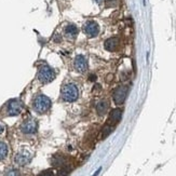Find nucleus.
I'll return each mask as SVG.
<instances>
[{
	"mask_svg": "<svg viewBox=\"0 0 176 176\" xmlns=\"http://www.w3.org/2000/svg\"><path fill=\"white\" fill-rule=\"evenodd\" d=\"M105 49L108 50V51H116L117 48H118L119 45V40L118 38H109V39H107L105 41Z\"/></svg>",
	"mask_w": 176,
	"mask_h": 176,
	"instance_id": "11",
	"label": "nucleus"
},
{
	"mask_svg": "<svg viewBox=\"0 0 176 176\" xmlns=\"http://www.w3.org/2000/svg\"><path fill=\"white\" fill-rule=\"evenodd\" d=\"M95 79H96V77H95V76H91V77H90V80H93V81H94Z\"/></svg>",
	"mask_w": 176,
	"mask_h": 176,
	"instance_id": "22",
	"label": "nucleus"
},
{
	"mask_svg": "<svg viewBox=\"0 0 176 176\" xmlns=\"http://www.w3.org/2000/svg\"><path fill=\"white\" fill-rule=\"evenodd\" d=\"M52 163H53V165L60 166V165H62V164L64 163V159H63V158H60V157H55L53 159V161H52Z\"/></svg>",
	"mask_w": 176,
	"mask_h": 176,
	"instance_id": "16",
	"label": "nucleus"
},
{
	"mask_svg": "<svg viewBox=\"0 0 176 176\" xmlns=\"http://www.w3.org/2000/svg\"><path fill=\"white\" fill-rule=\"evenodd\" d=\"M22 108H23V105L20 101L17 99H12L10 101L8 104V107H7V111H8L9 116H17L21 114L22 111Z\"/></svg>",
	"mask_w": 176,
	"mask_h": 176,
	"instance_id": "5",
	"label": "nucleus"
},
{
	"mask_svg": "<svg viewBox=\"0 0 176 176\" xmlns=\"http://www.w3.org/2000/svg\"><path fill=\"white\" fill-rule=\"evenodd\" d=\"M8 146L7 144L3 143V142H0V160H3L5 157L8 156Z\"/></svg>",
	"mask_w": 176,
	"mask_h": 176,
	"instance_id": "14",
	"label": "nucleus"
},
{
	"mask_svg": "<svg viewBox=\"0 0 176 176\" xmlns=\"http://www.w3.org/2000/svg\"><path fill=\"white\" fill-rule=\"evenodd\" d=\"M5 176H20V173H18V171L12 168V170H9L7 174H5Z\"/></svg>",
	"mask_w": 176,
	"mask_h": 176,
	"instance_id": "17",
	"label": "nucleus"
},
{
	"mask_svg": "<svg viewBox=\"0 0 176 176\" xmlns=\"http://www.w3.org/2000/svg\"><path fill=\"white\" fill-rule=\"evenodd\" d=\"M65 34L67 37L75 38L77 36V34H78V28L74 24H68L65 27Z\"/></svg>",
	"mask_w": 176,
	"mask_h": 176,
	"instance_id": "13",
	"label": "nucleus"
},
{
	"mask_svg": "<svg viewBox=\"0 0 176 176\" xmlns=\"http://www.w3.org/2000/svg\"><path fill=\"white\" fill-rule=\"evenodd\" d=\"M15 162H16L18 165H26L30 162L32 160V155L28 150H21L16 153L15 156Z\"/></svg>",
	"mask_w": 176,
	"mask_h": 176,
	"instance_id": "8",
	"label": "nucleus"
},
{
	"mask_svg": "<svg viewBox=\"0 0 176 176\" xmlns=\"http://www.w3.org/2000/svg\"><path fill=\"white\" fill-rule=\"evenodd\" d=\"M108 107H109V104L107 101H101L96 105V111L99 116H104L108 110Z\"/></svg>",
	"mask_w": 176,
	"mask_h": 176,
	"instance_id": "12",
	"label": "nucleus"
},
{
	"mask_svg": "<svg viewBox=\"0 0 176 176\" xmlns=\"http://www.w3.org/2000/svg\"><path fill=\"white\" fill-rule=\"evenodd\" d=\"M54 78H55V73H54V70L50 66L45 65L39 69L38 79H39L40 82H42V83H49Z\"/></svg>",
	"mask_w": 176,
	"mask_h": 176,
	"instance_id": "3",
	"label": "nucleus"
},
{
	"mask_svg": "<svg viewBox=\"0 0 176 176\" xmlns=\"http://www.w3.org/2000/svg\"><path fill=\"white\" fill-rule=\"evenodd\" d=\"M95 2H96V3H98V4H101L103 2V0H94Z\"/></svg>",
	"mask_w": 176,
	"mask_h": 176,
	"instance_id": "21",
	"label": "nucleus"
},
{
	"mask_svg": "<svg viewBox=\"0 0 176 176\" xmlns=\"http://www.w3.org/2000/svg\"><path fill=\"white\" fill-rule=\"evenodd\" d=\"M79 96V90L74 83H67L62 88V97L66 102H75Z\"/></svg>",
	"mask_w": 176,
	"mask_h": 176,
	"instance_id": "1",
	"label": "nucleus"
},
{
	"mask_svg": "<svg viewBox=\"0 0 176 176\" xmlns=\"http://www.w3.org/2000/svg\"><path fill=\"white\" fill-rule=\"evenodd\" d=\"M83 30L89 37H96L99 33V27L94 21H89L83 26Z\"/></svg>",
	"mask_w": 176,
	"mask_h": 176,
	"instance_id": "6",
	"label": "nucleus"
},
{
	"mask_svg": "<svg viewBox=\"0 0 176 176\" xmlns=\"http://www.w3.org/2000/svg\"><path fill=\"white\" fill-rule=\"evenodd\" d=\"M37 122L34 119H28L22 124L21 131L23 132L24 134H34L35 132L37 131Z\"/></svg>",
	"mask_w": 176,
	"mask_h": 176,
	"instance_id": "7",
	"label": "nucleus"
},
{
	"mask_svg": "<svg viewBox=\"0 0 176 176\" xmlns=\"http://www.w3.org/2000/svg\"><path fill=\"white\" fill-rule=\"evenodd\" d=\"M50 107H51V101L45 95H38L34 101V109L39 114H45V111L49 110Z\"/></svg>",
	"mask_w": 176,
	"mask_h": 176,
	"instance_id": "2",
	"label": "nucleus"
},
{
	"mask_svg": "<svg viewBox=\"0 0 176 176\" xmlns=\"http://www.w3.org/2000/svg\"><path fill=\"white\" fill-rule=\"evenodd\" d=\"M127 88L124 86H121L117 88L114 92V101H115L116 104H123L125 98H127Z\"/></svg>",
	"mask_w": 176,
	"mask_h": 176,
	"instance_id": "4",
	"label": "nucleus"
},
{
	"mask_svg": "<svg viewBox=\"0 0 176 176\" xmlns=\"http://www.w3.org/2000/svg\"><path fill=\"white\" fill-rule=\"evenodd\" d=\"M106 4L108 7H115L118 4V0H106Z\"/></svg>",
	"mask_w": 176,
	"mask_h": 176,
	"instance_id": "19",
	"label": "nucleus"
},
{
	"mask_svg": "<svg viewBox=\"0 0 176 176\" xmlns=\"http://www.w3.org/2000/svg\"><path fill=\"white\" fill-rule=\"evenodd\" d=\"M121 116H122V111L121 109H114V110L110 112V115H109V119H108V121H107V124H109L111 127H115L116 124L120 121V119H121Z\"/></svg>",
	"mask_w": 176,
	"mask_h": 176,
	"instance_id": "10",
	"label": "nucleus"
},
{
	"mask_svg": "<svg viewBox=\"0 0 176 176\" xmlns=\"http://www.w3.org/2000/svg\"><path fill=\"white\" fill-rule=\"evenodd\" d=\"M3 130H4L3 125H2V124H1V123H0V134H1V133H2V132H3Z\"/></svg>",
	"mask_w": 176,
	"mask_h": 176,
	"instance_id": "20",
	"label": "nucleus"
},
{
	"mask_svg": "<svg viewBox=\"0 0 176 176\" xmlns=\"http://www.w3.org/2000/svg\"><path fill=\"white\" fill-rule=\"evenodd\" d=\"M38 176H54V174H53V172H52L51 170H47V171L41 172Z\"/></svg>",
	"mask_w": 176,
	"mask_h": 176,
	"instance_id": "18",
	"label": "nucleus"
},
{
	"mask_svg": "<svg viewBox=\"0 0 176 176\" xmlns=\"http://www.w3.org/2000/svg\"><path fill=\"white\" fill-rule=\"evenodd\" d=\"M112 129H114V127H111V125H109V124H106L105 127H103V130H102V138L103 139L106 138L107 136H108L111 133Z\"/></svg>",
	"mask_w": 176,
	"mask_h": 176,
	"instance_id": "15",
	"label": "nucleus"
},
{
	"mask_svg": "<svg viewBox=\"0 0 176 176\" xmlns=\"http://www.w3.org/2000/svg\"><path fill=\"white\" fill-rule=\"evenodd\" d=\"M75 68L79 73H84L88 69V61L83 55H78L75 58Z\"/></svg>",
	"mask_w": 176,
	"mask_h": 176,
	"instance_id": "9",
	"label": "nucleus"
}]
</instances>
